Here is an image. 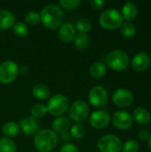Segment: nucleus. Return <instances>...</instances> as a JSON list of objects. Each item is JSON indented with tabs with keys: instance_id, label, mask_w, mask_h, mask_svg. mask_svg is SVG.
<instances>
[{
	"instance_id": "1",
	"label": "nucleus",
	"mask_w": 151,
	"mask_h": 152,
	"mask_svg": "<svg viewBox=\"0 0 151 152\" xmlns=\"http://www.w3.org/2000/svg\"><path fill=\"white\" fill-rule=\"evenodd\" d=\"M42 24L48 29H56L63 24L64 12L56 4H48L44 7L40 13Z\"/></svg>"
},
{
	"instance_id": "2",
	"label": "nucleus",
	"mask_w": 151,
	"mask_h": 152,
	"mask_svg": "<svg viewBox=\"0 0 151 152\" xmlns=\"http://www.w3.org/2000/svg\"><path fill=\"white\" fill-rule=\"evenodd\" d=\"M59 142L57 134L53 130L44 129L38 131L34 137L35 148L39 152H50L55 149Z\"/></svg>"
},
{
	"instance_id": "3",
	"label": "nucleus",
	"mask_w": 151,
	"mask_h": 152,
	"mask_svg": "<svg viewBox=\"0 0 151 152\" xmlns=\"http://www.w3.org/2000/svg\"><path fill=\"white\" fill-rule=\"evenodd\" d=\"M123 22L124 19L120 12L113 8L105 10L99 18L100 25L107 30L117 29L120 28Z\"/></svg>"
},
{
	"instance_id": "4",
	"label": "nucleus",
	"mask_w": 151,
	"mask_h": 152,
	"mask_svg": "<svg viewBox=\"0 0 151 152\" xmlns=\"http://www.w3.org/2000/svg\"><path fill=\"white\" fill-rule=\"evenodd\" d=\"M106 64L115 71H123L129 65L128 54L122 50H113L106 56Z\"/></svg>"
},
{
	"instance_id": "5",
	"label": "nucleus",
	"mask_w": 151,
	"mask_h": 152,
	"mask_svg": "<svg viewBox=\"0 0 151 152\" xmlns=\"http://www.w3.org/2000/svg\"><path fill=\"white\" fill-rule=\"evenodd\" d=\"M47 111L53 116L61 117L69 108V99L63 94H55L50 98L46 105Z\"/></svg>"
},
{
	"instance_id": "6",
	"label": "nucleus",
	"mask_w": 151,
	"mask_h": 152,
	"mask_svg": "<svg viewBox=\"0 0 151 152\" xmlns=\"http://www.w3.org/2000/svg\"><path fill=\"white\" fill-rule=\"evenodd\" d=\"M19 66L16 62L12 61H5L0 64V83L4 85H8L12 83L18 74Z\"/></svg>"
},
{
	"instance_id": "7",
	"label": "nucleus",
	"mask_w": 151,
	"mask_h": 152,
	"mask_svg": "<svg viewBox=\"0 0 151 152\" xmlns=\"http://www.w3.org/2000/svg\"><path fill=\"white\" fill-rule=\"evenodd\" d=\"M90 108L88 104L82 100L75 101L69 108V118L76 123H80L85 120L89 115Z\"/></svg>"
},
{
	"instance_id": "8",
	"label": "nucleus",
	"mask_w": 151,
	"mask_h": 152,
	"mask_svg": "<svg viewBox=\"0 0 151 152\" xmlns=\"http://www.w3.org/2000/svg\"><path fill=\"white\" fill-rule=\"evenodd\" d=\"M97 147L101 152H120L122 150V142L117 136L108 134L102 136L98 141Z\"/></svg>"
},
{
	"instance_id": "9",
	"label": "nucleus",
	"mask_w": 151,
	"mask_h": 152,
	"mask_svg": "<svg viewBox=\"0 0 151 152\" xmlns=\"http://www.w3.org/2000/svg\"><path fill=\"white\" fill-rule=\"evenodd\" d=\"M88 100L93 107L102 108L108 102L109 94L107 90L103 86H96L89 91Z\"/></svg>"
},
{
	"instance_id": "10",
	"label": "nucleus",
	"mask_w": 151,
	"mask_h": 152,
	"mask_svg": "<svg viewBox=\"0 0 151 152\" xmlns=\"http://www.w3.org/2000/svg\"><path fill=\"white\" fill-rule=\"evenodd\" d=\"M112 123L119 130H127L131 128L133 124V116L128 111H116L112 116Z\"/></svg>"
},
{
	"instance_id": "11",
	"label": "nucleus",
	"mask_w": 151,
	"mask_h": 152,
	"mask_svg": "<svg viewBox=\"0 0 151 152\" xmlns=\"http://www.w3.org/2000/svg\"><path fill=\"white\" fill-rule=\"evenodd\" d=\"M112 101L117 107L126 108L133 102V95L128 89L118 88L113 93Z\"/></svg>"
},
{
	"instance_id": "12",
	"label": "nucleus",
	"mask_w": 151,
	"mask_h": 152,
	"mask_svg": "<svg viewBox=\"0 0 151 152\" xmlns=\"http://www.w3.org/2000/svg\"><path fill=\"white\" fill-rule=\"evenodd\" d=\"M110 122L109 114L102 110L93 111L89 118V123L91 126L95 129H103Z\"/></svg>"
},
{
	"instance_id": "13",
	"label": "nucleus",
	"mask_w": 151,
	"mask_h": 152,
	"mask_svg": "<svg viewBox=\"0 0 151 152\" xmlns=\"http://www.w3.org/2000/svg\"><path fill=\"white\" fill-rule=\"evenodd\" d=\"M132 68L138 72H142L146 70L150 65V59L147 53L140 52L135 54L131 61Z\"/></svg>"
},
{
	"instance_id": "14",
	"label": "nucleus",
	"mask_w": 151,
	"mask_h": 152,
	"mask_svg": "<svg viewBox=\"0 0 151 152\" xmlns=\"http://www.w3.org/2000/svg\"><path fill=\"white\" fill-rule=\"evenodd\" d=\"M19 126L20 130L28 135L36 134L39 130V123L36 118L31 117H27L20 120Z\"/></svg>"
},
{
	"instance_id": "15",
	"label": "nucleus",
	"mask_w": 151,
	"mask_h": 152,
	"mask_svg": "<svg viewBox=\"0 0 151 152\" xmlns=\"http://www.w3.org/2000/svg\"><path fill=\"white\" fill-rule=\"evenodd\" d=\"M76 37V28L69 22L63 23L59 28V37L64 43L71 42Z\"/></svg>"
},
{
	"instance_id": "16",
	"label": "nucleus",
	"mask_w": 151,
	"mask_h": 152,
	"mask_svg": "<svg viewBox=\"0 0 151 152\" xmlns=\"http://www.w3.org/2000/svg\"><path fill=\"white\" fill-rule=\"evenodd\" d=\"M70 126H71V123L69 119L65 117H58L56 119L53 120L52 124L53 131L55 134H64L68 133Z\"/></svg>"
},
{
	"instance_id": "17",
	"label": "nucleus",
	"mask_w": 151,
	"mask_h": 152,
	"mask_svg": "<svg viewBox=\"0 0 151 152\" xmlns=\"http://www.w3.org/2000/svg\"><path fill=\"white\" fill-rule=\"evenodd\" d=\"M133 119L140 125H142V126H145V125H148L151 120V115L150 112L143 108V107H139V108H136L134 110H133Z\"/></svg>"
},
{
	"instance_id": "18",
	"label": "nucleus",
	"mask_w": 151,
	"mask_h": 152,
	"mask_svg": "<svg viewBox=\"0 0 151 152\" xmlns=\"http://www.w3.org/2000/svg\"><path fill=\"white\" fill-rule=\"evenodd\" d=\"M15 23L14 15L8 10H0V29L5 30L12 28Z\"/></svg>"
},
{
	"instance_id": "19",
	"label": "nucleus",
	"mask_w": 151,
	"mask_h": 152,
	"mask_svg": "<svg viewBox=\"0 0 151 152\" xmlns=\"http://www.w3.org/2000/svg\"><path fill=\"white\" fill-rule=\"evenodd\" d=\"M138 9L134 3L133 2H127L125 3L122 7V16L123 19H125L128 22L134 20L137 16Z\"/></svg>"
},
{
	"instance_id": "20",
	"label": "nucleus",
	"mask_w": 151,
	"mask_h": 152,
	"mask_svg": "<svg viewBox=\"0 0 151 152\" xmlns=\"http://www.w3.org/2000/svg\"><path fill=\"white\" fill-rule=\"evenodd\" d=\"M2 133L4 134V135H5L7 138H12V137H15L19 134L20 128L18 124H16L15 122H6L2 126Z\"/></svg>"
},
{
	"instance_id": "21",
	"label": "nucleus",
	"mask_w": 151,
	"mask_h": 152,
	"mask_svg": "<svg viewBox=\"0 0 151 152\" xmlns=\"http://www.w3.org/2000/svg\"><path fill=\"white\" fill-rule=\"evenodd\" d=\"M32 94L38 100H46L50 96V90L44 84H36L32 89Z\"/></svg>"
},
{
	"instance_id": "22",
	"label": "nucleus",
	"mask_w": 151,
	"mask_h": 152,
	"mask_svg": "<svg viewBox=\"0 0 151 152\" xmlns=\"http://www.w3.org/2000/svg\"><path fill=\"white\" fill-rule=\"evenodd\" d=\"M107 71V67L104 63L101 62V61H96L94 63L92 64V66L90 67V74L94 78H101L102 77Z\"/></svg>"
},
{
	"instance_id": "23",
	"label": "nucleus",
	"mask_w": 151,
	"mask_h": 152,
	"mask_svg": "<svg viewBox=\"0 0 151 152\" xmlns=\"http://www.w3.org/2000/svg\"><path fill=\"white\" fill-rule=\"evenodd\" d=\"M90 43V38L87 34L85 33H78L75 37V46L78 50H85L88 47Z\"/></svg>"
},
{
	"instance_id": "24",
	"label": "nucleus",
	"mask_w": 151,
	"mask_h": 152,
	"mask_svg": "<svg viewBox=\"0 0 151 152\" xmlns=\"http://www.w3.org/2000/svg\"><path fill=\"white\" fill-rule=\"evenodd\" d=\"M120 33L122 34L123 37L126 38H131L134 37L136 33L135 26L132 22H128V21L123 22L122 25L120 26Z\"/></svg>"
},
{
	"instance_id": "25",
	"label": "nucleus",
	"mask_w": 151,
	"mask_h": 152,
	"mask_svg": "<svg viewBox=\"0 0 151 152\" xmlns=\"http://www.w3.org/2000/svg\"><path fill=\"white\" fill-rule=\"evenodd\" d=\"M17 146L10 138L4 137L0 139V152H16Z\"/></svg>"
},
{
	"instance_id": "26",
	"label": "nucleus",
	"mask_w": 151,
	"mask_h": 152,
	"mask_svg": "<svg viewBox=\"0 0 151 152\" xmlns=\"http://www.w3.org/2000/svg\"><path fill=\"white\" fill-rule=\"evenodd\" d=\"M70 130V136L74 139H81L85 134V128L80 123H76L69 128Z\"/></svg>"
},
{
	"instance_id": "27",
	"label": "nucleus",
	"mask_w": 151,
	"mask_h": 152,
	"mask_svg": "<svg viewBox=\"0 0 151 152\" xmlns=\"http://www.w3.org/2000/svg\"><path fill=\"white\" fill-rule=\"evenodd\" d=\"M12 31L17 37H24L28 33V27L26 23L19 21V22L14 23V25L12 26Z\"/></svg>"
},
{
	"instance_id": "28",
	"label": "nucleus",
	"mask_w": 151,
	"mask_h": 152,
	"mask_svg": "<svg viewBox=\"0 0 151 152\" xmlns=\"http://www.w3.org/2000/svg\"><path fill=\"white\" fill-rule=\"evenodd\" d=\"M76 28L78 30V33L86 34L92 29V22L85 18H82L77 20L76 22Z\"/></svg>"
},
{
	"instance_id": "29",
	"label": "nucleus",
	"mask_w": 151,
	"mask_h": 152,
	"mask_svg": "<svg viewBox=\"0 0 151 152\" xmlns=\"http://www.w3.org/2000/svg\"><path fill=\"white\" fill-rule=\"evenodd\" d=\"M30 112H31V115L33 118H43L44 116H45L48 111H47V108L44 104L38 103V104H35L31 108Z\"/></svg>"
},
{
	"instance_id": "30",
	"label": "nucleus",
	"mask_w": 151,
	"mask_h": 152,
	"mask_svg": "<svg viewBox=\"0 0 151 152\" xmlns=\"http://www.w3.org/2000/svg\"><path fill=\"white\" fill-rule=\"evenodd\" d=\"M24 20H25V21H26V23L28 25L35 26V25L38 24L41 21L40 13L36 12L35 11H30V12L26 13V15L24 17Z\"/></svg>"
},
{
	"instance_id": "31",
	"label": "nucleus",
	"mask_w": 151,
	"mask_h": 152,
	"mask_svg": "<svg viewBox=\"0 0 151 152\" xmlns=\"http://www.w3.org/2000/svg\"><path fill=\"white\" fill-rule=\"evenodd\" d=\"M140 150V144L136 140H128L122 145V152H138Z\"/></svg>"
},
{
	"instance_id": "32",
	"label": "nucleus",
	"mask_w": 151,
	"mask_h": 152,
	"mask_svg": "<svg viewBox=\"0 0 151 152\" xmlns=\"http://www.w3.org/2000/svg\"><path fill=\"white\" fill-rule=\"evenodd\" d=\"M59 4L66 10H75L80 5L81 2L79 0H60Z\"/></svg>"
},
{
	"instance_id": "33",
	"label": "nucleus",
	"mask_w": 151,
	"mask_h": 152,
	"mask_svg": "<svg viewBox=\"0 0 151 152\" xmlns=\"http://www.w3.org/2000/svg\"><path fill=\"white\" fill-rule=\"evenodd\" d=\"M61 152H79L78 149L77 148V146H75L74 144L71 143H65L61 149Z\"/></svg>"
},
{
	"instance_id": "34",
	"label": "nucleus",
	"mask_w": 151,
	"mask_h": 152,
	"mask_svg": "<svg viewBox=\"0 0 151 152\" xmlns=\"http://www.w3.org/2000/svg\"><path fill=\"white\" fill-rule=\"evenodd\" d=\"M90 4H91L92 8H93L95 10H101L104 7L105 2L102 0H91Z\"/></svg>"
},
{
	"instance_id": "35",
	"label": "nucleus",
	"mask_w": 151,
	"mask_h": 152,
	"mask_svg": "<svg viewBox=\"0 0 151 152\" xmlns=\"http://www.w3.org/2000/svg\"><path fill=\"white\" fill-rule=\"evenodd\" d=\"M139 137H140V139H141L142 141L147 142V141H150V140L151 134L150 133V131L143 129V130L140 131V133H139Z\"/></svg>"
},
{
	"instance_id": "36",
	"label": "nucleus",
	"mask_w": 151,
	"mask_h": 152,
	"mask_svg": "<svg viewBox=\"0 0 151 152\" xmlns=\"http://www.w3.org/2000/svg\"><path fill=\"white\" fill-rule=\"evenodd\" d=\"M20 72H21V73L26 74V73H27V71H28V68H27L26 66L22 65V66L20 67V69L19 68V71H20Z\"/></svg>"
},
{
	"instance_id": "37",
	"label": "nucleus",
	"mask_w": 151,
	"mask_h": 152,
	"mask_svg": "<svg viewBox=\"0 0 151 152\" xmlns=\"http://www.w3.org/2000/svg\"><path fill=\"white\" fill-rule=\"evenodd\" d=\"M69 136H70V135H69V134L66 133V134H62V140H63V141L65 140V142H66V141H69Z\"/></svg>"
},
{
	"instance_id": "38",
	"label": "nucleus",
	"mask_w": 151,
	"mask_h": 152,
	"mask_svg": "<svg viewBox=\"0 0 151 152\" xmlns=\"http://www.w3.org/2000/svg\"><path fill=\"white\" fill-rule=\"evenodd\" d=\"M149 142H150V151H151V138H150V140Z\"/></svg>"
},
{
	"instance_id": "39",
	"label": "nucleus",
	"mask_w": 151,
	"mask_h": 152,
	"mask_svg": "<svg viewBox=\"0 0 151 152\" xmlns=\"http://www.w3.org/2000/svg\"><path fill=\"white\" fill-rule=\"evenodd\" d=\"M150 94H151V90H150Z\"/></svg>"
},
{
	"instance_id": "40",
	"label": "nucleus",
	"mask_w": 151,
	"mask_h": 152,
	"mask_svg": "<svg viewBox=\"0 0 151 152\" xmlns=\"http://www.w3.org/2000/svg\"><path fill=\"white\" fill-rule=\"evenodd\" d=\"M150 64H151V61H150Z\"/></svg>"
}]
</instances>
